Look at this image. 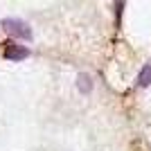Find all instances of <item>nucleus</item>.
Instances as JSON below:
<instances>
[{
    "mask_svg": "<svg viewBox=\"0 0 151 151\" xmlns=\"http://www.w3.org/2000/svg\"><path fill=\"white\" fill-rule=\"evenodd\" d=\"M138 86H140V88L151 86V63H147L145 68L140 70V75H138Z\"/></svg>",
    "mask_w": 151,
    "mask_h": 151,
    "instance_id": "obj_4",
    "label": "nucleus"
},
{
    "mask_svg": "<svg viewBox=\"0 0 151 151\" xmlns=\"http://www.w3.org/2000/svg\"><path fill=\"white\" fill-rule=\"evenodd\" d=\"M2 57L9 59V61H23V59L29 57V50H27L25 45H18V43H7L5 45V52H2Z\"/></svg>",
    "mask_w": 151,
    "mask_h": 151,
    "instance_id": "obj_2",
    "label": "nucleus"
},
{
    "mask_svg": "<svg viewBox=\"0 0 151 151\" xmlns=\"http://www.w3.org/2000/svg\"><path fill=\"white\" fill-rule=\"evenodd\" d=\"M2 29L12 38H20V41H29L32 38V27L20 18H5L2 20Z\"/></svg>",
    "mask_w": 151,
    "mask_h": 151,
    "instance_id": "obj_1",
    "label": "nucleus"
},
{
    "mask_svg": "<svg viewBox=\"0 0 151 151\" xmlns=\"http://www.w3.org/2000/svg\"><path fill=\"white\" fill-rule=\"evenodd\" d=\"M77 90L79 93H83V95H88L90 90H93V79H90V75H79L77 77Z\"/></svg>",
    "mask_w": 151,
    "mask_h": 151,
    "instance_id": "obj_3",
    "label": "nucleus"
}]
</instances>
